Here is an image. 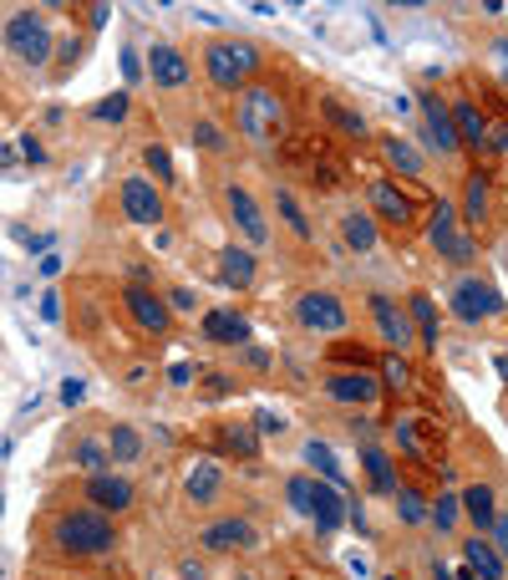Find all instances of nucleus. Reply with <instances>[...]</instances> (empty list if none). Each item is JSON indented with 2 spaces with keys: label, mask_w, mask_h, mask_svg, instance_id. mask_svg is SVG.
<instances>
[{
  "label": "nucleus",
  "mask_w": 508,
  "mask_h": 580,
  "mask_svg": "<svg viewBox=\"0 0 508 580\" xmlns=\"http://www.w3.org/2000/svg\"><path fill=\"white\" fill-rule=\"evenodd\" d=\"M51 551L61 560H102V555L117 551V520L97 514L92 505L61 509L57 520H51Z\"/></svg>",
  "instance_id": "1"
},
{
  "label": "nucleus",
  "mask_w": 508,
  "mask_h": 580,
  "mask_svg": "<svg viewBox=\"0 0 508 580\" xmlns=\"http://www.w3.org/2000/svg\"><path fill=\"white\" fill-rule=\"evenodd\" d=\"M264 67V46L249 36H214L203 42V76L214 92H245Z\"/></svg>",
  "instance_id": "2"
},
{
  "label": "nucleus",
  "mask_w": 508,
  "mask_h": 580,
  "mask_svg": "<svg viewBox=\"0 0 508 580\" xmlns=\"http://www.w3.org/2000/svg\"><path fill=\"white\" fill-rule=\"evenodd\" d=\"M234 128L255 153H270L285 138V97L270 82H249L234 103Z\"/></svg>",
  "instance_id": "3"
},
{
  "label": "nucleus",
  "mask_w": 508,
  "mask_h": 580,
  "mask_svg": "<svg viewBox=\"0 0 508 580\" xmlns=\"http://www.w3.org/2000/svg\"><path fill=\"white\" fill-rule=\"evenodd\" d=\"M285 499H291L295 514H305V520L316 524L320 535H335L351 514L346 489H335V484H326V478H316V474H291L285 478Z\"/></svg>",
  "instance_id": "4"
},
{
  "label": "nucleus",
  "mask_w": 508,
  "mask_h": 580,
  "mask_svg": "<svg viewBox=\"0 0 508 580\" xmlns=\"http://www.w3.org/2000/svg\"><path fill=\"white\" fill-rule=\"evenodd\" d=\"M51 46H57V36H51V26H46L42 11H11L5 15V51H11L21 67H31V72H46L51 67Z\"/></svg>",
  "instance_id": "5"
},
{
  "label": "nucleus",
  "mask_w": 508,
  "mask_h": 580,
  "mask_svg": "<svg viewBox=\"0 0 508 580\" xmlns=\"http://www.w3.org/2000/svg\"><path fill=\"white\" fill-rule=\"evenodd\" d=\"M422 235H427V245H433L448 265H473V260H479V235L458 220V209H452L448 199H437V204H433V214H427V229H422Z\"/></svg>",
  "instance_id": "6"
},
{
  "label": "nucleus",
  "mask_w": 508,
  "mask_h": 580,
  "mask_svg": "<svg viewBox=\"0 0 508 580\" xmlns=\"http://www.w3.org/2000/svg\"><path fill=\"white\" fill-rule=\"evenodd\" d=\"M122 311H128V321L143 336H153V342H163V336H174V311H168V300H163V291H153L147 281H132L122 285Z\"/></svg>",
  "instance_id": "7"
},
{
  "label": "nucleus",
  "mask_w": 508,
  "mask_h": 580,
  "mask_svg": "<svg viewBox=\"0 0 508 580\" xmlns=\"http://www.w3.org/2000/svg\"><path fill=\"white\" fill-rule=\"evenodd\" d=\"M295 327L316 331V336H346L351 311L335 291H300V296H295Z\"/></svg>",
  "instance_id": "8"
},
{
  "label": "nucleus",
  "mask_w": 508,
  "mask_h": 580,
  "mask_svg": "<svg viewBox=\"0 0 508 580\" xmlns=\"http://www.w3.org/2000/svg\"><path fill=\"white\" fill-rule=\"evenodd\" d=\"M362 209L377 220V229H392V235H412V229H417V204H412V193L397 189L392 179H371Z\"/></svg>",
  "instance_id": "9"
},
{
  "label": "nucleus",
  "mask_w": 508,
  "mask_h": 580,
  "mask_svg": "<svg viewBox=\"0 0 508 580\" xmlns=\"http://www.w3.org/2000/svg\"><path fill=\"white\" fill-rule=\"evenodd\" d=\"M193 540H199L209 555H255V551L264 545L260 524L245 520V514H224V520H209Z\"/></svg>",
  "instance_id": "10"
},
{
  "label": "nucleus",
  "mask_w": 508,
  "mask_h": 580,
  "mask_svg": "<svg viewBox=\"0 0 508 580\" xmlns=\"http://www.w3.org/2000/svg\"><path fill=\"white\" fill-rule=\"evenodd\" d=\"M117 209H122L128 224H143V229H158V224L168 220V199H163V189L153 179H143V174H128V179H122Z\"/></svg>",
  "instance_id": "11"
},
{
  "label": "nucleus",
  "mask_w": 508,
  "mask_h": 580,
  "mask_svg": "<svg viewBox=\"0 0 508 580\" xmlns=\"http://www.w3.org/2000/svg\"><path fill=\"white\" fill-rule=\"evenodd\" d=\"M224 220L245 235V245L249 250H260V245H270V220H264V209H260V199L245 189V184H224Z\"/></svg>",
  "instance_id": "12"
},
{
  "label": "nucleus",
  "mask_w": 508,
  "mask_h": 580,
  "mask_svg": "<svg viewBox=\"0 0 508 580\" xmlns=\"http://www.w3.org/2000/svg\"><path fill=\"white\" fill-rule=\"evenodd\" d=\"M417 113H422V143H427V153H437L442 164L463 158V149H458V133H452V118H448V103H442V92H417Z\"/></svg>",
  "instance_id": "13"
},
{
  "label": "nucleus",
  "mask_w": 508,
  "mask_h": 580,
  "mask_svg": "<svg viewBox=\"0 0 508 580\" xmlns=\"http://www.w3.org/2000/svg\"><path fill=\"white\" fill-rule=\"evenodd\" d=\"M498 311H504V296H498L494 281L463 275V281L452 285V316H458L463 327H483V321H494Z\"/></svg>",
  "instance_id": "14"
},
{
  "label": "nucleus",
  "mask_w": 508,
  "mask_h": 580,
  "mask_svg": "<svg viewBox=\"0 0 508 580\" xmlns=\"http://www.w3.org/2000/svg\"><path fill=\"white\" fill-rule=\"evenodd\" d=\"M82 499H87L97 514H107V520H122V514L138 505V484H132L128 474H113V469H102V474H87V484H82Z\"/></svg>",
  "instance_id": "15"
},
{
  "label": "nucleus",
  "mask_w": 508,
  "mask_h": 580,
  "mask_svg": "<svg viewBox=\"0 0 508 580\" xmlns=\"http://www.w3.org/2000/svg\"><path fill=\"white\" fill-rule=\"evenodd\" d=\"M366 311H371V327H377V336H381V346H387V352L406 357V352L417 346L412 321H406V311L397 306L392 296H387V291H371V296H366Z\"/></svg>",
  "instance_id": "16"
},
{
  "label": "nucleus",
  "mask_w": 508,
  "mask_h": 580,
  "mask_svg": "<svg viewBox=\"0 0 508 580\" xmlns=\"http://www.w3.org/2000/svg\"><path fill=\"white\" fill-rule=\"evenodd\" d=\"M143 67H147L153 92H189L193 87V67H189V57H184L174 42H153V46H147Z\"/></svg>",
  "instance_id": "17"
},
{
  "label": "nucleus",
  "mask_w": 508,
  "mask_h": 580,
  "mask_svg": "<svg viewBox=\"0 0 508 580\" xmlns=\"http://www.w3.org/2000/svg\"><path fill=\"white\" fill-rule=\"evenodd\" d=\"M458 220L473 224V229H483V224H494L498 214V189H494V174L488 168H468V179H463V193H458Z\"/></svg>",
  "instance_id": "18"
},
{
  "label": "nucleus",
  "mask_w": 508,
  "mask_h": 580,
  "mask_svg": "<svg viewBox=\"0 0 508 580\" xmlns=\"http://www.w3.org/2000/svg\"><path fill=\"white\" fill-rule=\"evenodd\" d=\"M326 398L341 402V407H371L381 398V382L366 367H341V372L326 377Z\"/></svg>",
  "instance_id": "19"
},
{
  "label": "nucleus",
  "mask_w": 508,
  "mask_h": 580,
  "mask_svg": "<svg viewBox=\"0 0 508 580\" xmlns=\"http://www.w3.org/2000/svg\"><path fill=\"white\" fill-rule=\"evenodd\" d=\"M448 118H452V133H458V149L473 153L483 168V158H488V118H483V107L473 97H458L448 107Z\"/></svg>",
  "instance_id": "20"
},
{
  "label": "nucleus",
  "mask_w": 508,
  "mask_h": 580,
  "mask_svg": "<svg viewBox=\"0 0 508 580\" xmlns=\"http://www.w3.org/2000/svg\"><path fill=\"white\" fill-rule=\"evenodd\" d=\"M184 499H189L193 509L224 505V499H229V474H224L214 459H199L189 474H184Z\"/></svg>",
  "instance_id": "21"
},
{
  "label": "nucleus",
  "mask_w": 508,
  "mask_h": 580,
  "mask_svg": "<svg viewBox=\"0 0 508 580\" xmlns=\"http://www.w3.org/2000/svg\"><path fill=\"white\" fill-rule=\"evenodd\" d=\"M199 336L209 346H245L249 342V316H239L234 306H214L199 316Z\"/></svg>",
  "instance_id": "22"
},
{
  "label": "nucleus",
  "mask_w": 508,
  "mask_h": 580,
  "mask_svg": "<svg viewBox=\"0 0 508 580\" xmlns=\"http://www.w3.org/2000/svg\"><path fill=\"white\" fill-rule=\"evenodd\" d=\"M214 270L229 291H255V281H260V255L249 250V245H224L218 260H214Z\"/></svg>",
  "instance_id": "23"
},
{
  "label": "nucleus",
  "mask_w": 508,
  "mask_h": 580,
  "mask_svg": "<svg viewBox=\"0 0 508 580\" xmlns=\"http://www.w3.org/2000/svg\"><path fill=\"white\" fill-rule=\"evenodd\" d=\"M214 448L224 453V459L260 463V433H255V423H249V417H229V423H218Z\"/></svg>",
  "instance_id": "24"
},
{
  "label": "nucleus",
  "mask_w": 508,
  "mask_h": 580,
  "mask_svg": "<svg viewBox=\"0 0 508 580\" xmlns=\"http://www.w3.org/2000/svg\"><path fill=\"white\" fill-rule=\"evenodd\" d=\"M377 149H381V158H387L392 174H402V179H412V184L427 179V153H422L417 143H406L402 133H381Z\"/></svg>",
  "instance_id": "25"
},
{
  "label": "nucleus",
  "mask_w": 508,
  "mask_h": 580,
  "mask_svg": "<svg viewBox=\"0 0 508 580\" xmlns=\"http://www.w3.org/2000/svg\"><path fill=\"white\" fill-rule=\"evenodd\" d=\"M335 235H341V245H346L351 255H371L381 245V229H377V220L366 214V209H341V220H335Z\"/></svg>",
  "instance_id": "26"
},
{
  "label": "nucleus",
  "mask_w": 508,
  "mask_h": 580,
  "mask_svg": "<svg viewBox=\"0 0 508 580\" xmlns=\"http://www.w3.org/2000/svg\"><path fill=\"white\" fill-rule=\"evenodd\" d=\"M402 311H406V321H412V336L437 357V346H442V316H437L433 296H427V291H412Z\"/></svg>",
  "instance_id": "27"
},
{
  "label": "nucleus",
  "mask_w": 508,
  "mask_h": 580,
  "mask_svg": "<svg viewBox=\"0 0 508 580\" xmlns=\"http://www.w3.org/2000/svg\"><path fill=\"white\" fill-rule=\"evenodd\" d=\"M320 118H326V128H331V133L351 138V143H366V138H371L366 118L356 113V107H346V103H341L335 92H326V97H320Z\"/></svg>",
  "instance_id": "28"
},
{
  "label": "nucleus",
  "mask_w": 508,
  "mask_h": 580,
  "mask_svg": "<svg viewBox=\"0 0 508 580\" xmlns=\"http://www.w3.org/2000/svg\"><path fill=\"white\" fill-rule=\"evenodd\" d=\"M362 474H366V489L371 494H381V499H392L397 494V463H392V453L387 448H377V443H366L362 448Z\"/></svg>",
  "instance_id": "29"
},
{
  "label": "nucleus",
  "mask_w": 508,
  "mask_h": 580,
  "mask_svg": "<svg viewBox=\"0 0 508 580\" xmlns=\"http://www.w3.org/2000/svg\"><path fill=\"white\" fill-rule=\"evenodd\" d=\"M458 509L468 514L473 535H488V524L498 520V494L488 489V484H468V489L458 494Z\"/></svg>",
  "instance_id": "30"
},
{
  "label": "nucleus",
  "mask_w": 508,
  "mask_h": 580,
  "mask_svg": "<svg viewBox=\"0 0 508 580\" xmlns=\"http://www.w3.org/2000/svg\"><path fill=\"white\" fill-rule=\"evenodd\" d=\"M300 459H305V469H310L316 478H326V484H335V489H346V474H341V459H335L331 443H320V438H305Z\"/></svg>",
  "instance_id": "31"
},
{
  "label": "nucleus",
  "mask_w": 508,
  "mask_h": 580,
  "mask_svg": "<svg viewBox=\"0 0 508 580\" xmlns=\"http://www.w3.org/2000/svg\"><path fill=\"white\" fill-rule=\"evenodd\" d=\"M102 448H107V463H138L147 443H143V433L132 428V423H113L107 438H102Z\"/></svg>",
  "instance_id": "32"
},
{
  "label": "nucleus",
  "mask_w": 508,
  "mask_h": 580,
  "mask_svg": "<svg viewBox=\"0 0 508 580\" xmlns=\"http://www.w3.org/2000/svg\"><path fill=\"white\" fill-rule=\"evenodd\" d=\"M463 560H468V570H473V580H504V555L483 535L463 540Z\"/></svg>",
  "instance_id": "33"
},
{
  "label": "nucleus",
  "mask_w": 508,
  "mask_h": 580,
  "mask_svg": "<svg viewBox=\"0 0 508 580\" xmlns=\"http://www.w3.org/2000/svg\"><path fill=\"white\" fill-rule=\"evenodd\" d=\"M82 51H87V36H61L57 46H51V67H46V76L51 82H72V72L82 67Z\"/></svg>",
  "instance_id": "34"
},
{
  "label": "nucleus",
  "mask_w": 508,
  "mask_h": 580,
  "mask_svg": "<svg viewBox=\"0 0 508 580\" xmlns=\"http://www.w3.org/2000/svg\"><path fill=\"white\" fill-rule=\"evenodd\" d=\"M275 209H280V220H285V229H291V235L300 239V245H310V239H316V229H310V220H305V204H300V199H295L291 189H285V184H280V189H275Z\"/></svg>",
  "instance_id": "35"
},
{
  "label": "nucleus",
  "mask_w": 508,
  "mask_h": 580,
  "mask_svg": "<svg viewBox=\"0 0 508 580\" xmlns=\"http://www.w3.org/2000/svg\"><path fill=\"white\" fill-rule=\"evenodd\" d=\"M412 362L406 357H397V352H387V357L377 362V382L387 387V392H397V398H406V392H412Z\"/></svg>",
  "instance_id": "36"
},
{
  "label": "nucleus",
  "mask_w": 508,
  "mask_h": 580,
  "mask_svg": "<svg viewBox=\"0 0 508 580\" xmlns=\"http://www.w3.org/2000/svg\"><path fill=\"white\" fill-rule=\"evenodd\" d=\"M427 520H433L442 535H452V530H458V520H463V509H458V494H452V489L437 494L433 505H427Z\"/></svg>",
  "instance_id": "37"
},
{
  "label": "nucleus",
  "mask_w": 508,
  "mask_h": 580,
  "mask_svg": "<svg viewBox=\"0 0 508 580\" xmlns=\"http://www.w3.org/2000/svg\"><path fill=\"white\" fill-rule=\"evenodd\" d=\"M392 499H397V520H402V524H422V520H427V499H422L417 489H406V484H397V494H392Z\"/></svg>",
  "instance_id": "38"
},
{
  "label": "nucleus",
  "mask_w": 508,
  "mask_h": 580,
  "mask_svg": "<svg viewBox=\"0 0 508 580\" xmlns=\"http://www.w3.org/2000/svg\"><path fill=\"white\" fill-rule=\"evenodd\" d=\"M189 133H193V149H203V153H224V149H229L224 128H218V122H209V118H199Z\"/></svg>",
  "instance_id": "39"
},
{
  "label": "nucleus",
  "mask_w": 508,
  "mask_h": 580,
  "mask_svg": "<svg viewBox=\"0 0 508 580\" xmlns=\"http://www.w3.org/2000/svg\"><path fill=\"white\" fill-rule=\"evenodd\" d=\"M143 164L153 168L158 189H163V184H174V179H178V174H174V158H168V149H163V143H147V149H143Z\"/></svg>",
  "instance_id": "40"
},
{
  "label": "nucleus",
  "mask_w": 508,
  "mask_h": 580,
  "mask_svg": "<svg viewBox=\"0 0 508 580\" xmlns=\"http://www.w3.org/2000/svg\"><path fill=\"white\" fill-rule=\"evenodd\" d=\"M72 463H82L87 474H102V469H113V463H107V448H102V438H82V443H76V459H72Z\"/></svg>",
  "instance_id": "41"
},
{
  "label": "nucleus",
  "mask_w": 508,
  "mask_h": 580,
  "mask_svg": "<svg viewBox=\"0 0 508 580\" xmlns=\"http://www.w3.org/2000/svg\"><path fill=\"white\" fill-rule=\"evenodd\" d=\"M168 311H174V321L178 316H203V300H199V291H189V285H174V291H168Z\"/></svg>",
  "instance_id": "42"
},
{
  "label": "nucleus",
  "mask_w": 508,
  "mask_h": 580,
  "mask_svg": "<svg viewBox=\"0 0 508 580\" xmlns=\"http://www.w3.org/2000/svg\"><path fill=\"white\" fill-rule=\"evenodd\" d=\"M128 107H132L128 92H113V97L92 103V118H97V122H122V118H128Z\"/></svg>",
  "instance_id": "43"
},
{
  "label": "nucleus",
  "mask_w": 508,
  "mask_h": 580,
  "mask_svg": "<svg viewBox=\"0 0 508 580\" xmlns=\"http://www.w3.org/2000/svg\"><path fill=\"white\" fill-rule=\"evenodd\" d=\"M392 438L406 448V453H412V459H422V453H427V448H422V433H417V423H412V417H392Z\"/></svg>",
  "instance_id": "44"
},
{
  "label": "nucleus",
  "mask_w": 508,
  "mask_h": 580,
  "mask_svg": "<svg viewBox=\"0 0 508 580\" xmlns=\"http://www.w3.org/2000/svg\"><path fill=\"white\" fill-rule=\"evenodd\" d=\"M214 382H203V398H224V392H234V382H229V372H209Z\"/></svg>",
  "instance_id": "45"
},
{
  "label": "nucleus",
  "mask_w": 508,
  "mask_h": 580,
  "mask_svg": "<svg viewBox=\"0 0 508 580\" xmlns=\"http://www.w3.org/2000/svg\"><path fill=\"white\" fill-rule=\"evenodd\" d=\"M255 433H285V417H280V413H260V417H255Z\"/></svg>",
  "instance_id": "46"
},
{
  "label": "nucleus",
  "mask_w": 508,
  "mask_h": 580,
  "mask_svg": "<svg viewBox=\"0 0 508 580\" xmlns=\"http://www.w3.org/2000/svg\"><path fill=\"white\" fill-rule=\"evenodd\" d=\"M42 316H46V321H61V300H57V291H46V296H42Z\"/></svg>",
  "instance_id": "47"
},
{
  "label": "nucleus",
  "mask_w": 508,
  "mask_h": 580,
  "mask_svg": "<svg viewBox=\"0 0 508 580\" xmlns=\"http://www.w3.org/2000/svg\"><path fill=\"white\" fill-rule=\"evenodd\" d=\"M21 153H26V158H31V164H42V158H46V149H42V143H36V138H21Z\"/></svg>",
  "instance_id": "48"
},
{
  "label": "nucleus",
  "mask_w": 508,
  "mask_h": 580,
  "mask_svg": "<svg viewBox=\"0 0 508 580\" xmlns=\"http://www.w3.org/2000/svg\"><path fill=\"white\" fill-rule=\"evenodd\" d=\"M239 357H245V367H255V372H264V367H270V357H264V352H255V346H245Z\"/></svg>",
  "instance_id": "49"
},
{
  "label": "nucleus",
  "mask_w": 508,
  "mask_h": 580,
  "mask_svg": "<svg viewBox=\"0 0 508 580\" xmlns=\"http://www.w3.org/2000/svg\"><path fill=\"white\" fill-rule=\"evenodd\" d=\"M82 11H87V31H97L107 21V5H82Z\"/></svg>",
  "instance_id": "50"
},
{
  "label": "nucleus",
  "mask_w": 508,
  "mask_h": 580,
  "mask_svg": "<svg viewBox=\"0 0 508 580\" xmlns=\"http://www.w3.org/2000/svg\"><path fill=\"white\" fill-rule=\"evenodd\" d=\"M184 580H209V576H203L199 566H184Z\"/></svg>",
  "instance_id": "51"
},
{
  "label": "nucleus",
  "mask_w": 508,
  "mask_h": 580,
  "mask_svg": "<svg viewBox=\"0 0 508 580\" xmlns=\"http://www.w3.org/2000/svg\"><path fill=\"white\" fill-rule=\"evenodd\" d=\"M381 580H402V576H381Z\"/></svg>",
  "instance_id": "52"
}]
</instances>
